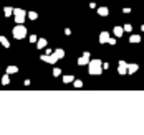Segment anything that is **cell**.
Wrapping results in <instances>:
<instances>
[{"label": "cell", "mask_w": 144, "mask_h": 135, "mask_svg": "<svg viewBox=\"0 0 144 135\" xmlns=\"http://www.w3.org/2000/svg\"><path fill=\"white\" fill-rule=\"evenodd\" d=\"M103 63H101V60H91L88 63V71H89V74H93V76H98V74H101L103 72Z\"/></svg>", "instance_id": "cell-1"}, {"label": "cell", "mask_w": 144, "mask_h": 135, "mask_svg": "<svg viewBox=\"0 0 144 135\" xmlns=\"http://www.w3.org/2000/svg\"><path fill=\"white\" fill-rule=\"evenodd\" d=\"M27 36V28L23 23H17V26L13 28V38L15 40H23Z\"/></svg>", "instance_id": "cell-2"}, {"label": "cell", "mask_w": 144, "mask_h": 135, "mask_svg": "<svg viewBox=\"0 0 144 135\" xmlns=\"http://www.w3.org/2000/svg\"><path fill=\"white\" fill-rule=\"evenodd\" d=\"M13 16H15L17 23H23V22L27 20L25 16H28V13L25 12L23 8H13Z\"/></svg>", "instance_id": "cell-3"}, {"label": "cell", "mask_w": 144, "mask_h": 135, "mask_svg": "<svg viewBox=\"0 0 144 135\" xmlns=\"http://www.w3.org/2000/svg\"><path fill=\"white\" fill-rule=\"evenodd\" d=\"M41 58V61H45V63H48V64H55L56 61H58V58H56L55 54H43V56H40Z\"/></svg>", "instance_id": "cell-4"}, {"label": "cell", "mask_w": 144, "mask_h": 135, "mask_svg": "<svg viewBox=\"0 0 144 135\" xmlns=\"http://www.w3.org/2000/svg\"><path fill=\"white\" fill-rule=\"evenodd\" d=\"M89 61H91V60H89V53H88V51H84L83 56H81L80 60H78V66H84V64H88Z\"/></svg>", "instance_id": "cell-5"}, {"label": "cell", "mask_w": 144, "mask_h": 135, "mask_svg": "<svg viewBox=\"0 0 144 135\" xmlns=\"http://www.w3.org/2000/svg\"><path fill=\"white\" fill-rule=\"evenodd\" d=\"M118 72H119V74H126V72H128V63H126V61H119Z\"/></svg>", "instance_id": "cell-6"}, {"label": "cell", "mask_w": 144, "mask_h": 135, "mask_svg": "<svg viewBox=\"0 0 144 135\" xmlns=\"http://www.w3.org/2000/svg\"><path fill=\"white\" fill-rule=\"evenodd\" d=\"M109 41V33L108 32H101V35H100V43L103 44V43H108Z\"/></svg>", "instance_id": "cell-7"}, {"label": "cell", "mask_w": 144, "mask_h": 135, "mask_svg": "<svg viewBox=\"0 0 144 135\" xmlns=\"http://www.w3.org/2000/svg\"><path fill=\"white\" fill-rule=\"evenodd\" d=\"M98 15L108 16V15H109V8H108V7H100V8H98Z\"/></svg>", "instance_id": "cell-8"}, {"label": "cell", "mask_w": 144, "mask_h": 135, "mask_svg": "<svg viewBox=\"0 0 144 135\" xmlns=\"http://www.w3.org/2000/svg\"><path fill=\"white\" fill-rule=\"evenodd\" d=\"M113 32H114V35H116L118 38H121V36H123V33H124V26H114V30H113Z\"/></svg>", "instance_id": "cell-9"}, {"label": "cell", "mask_w": 144, "mask_h": 135, "mask_svg": "<svg viewBox=\"0 0 144 135\" xmlns=\"http://www.w3.org/2000/svg\"><path fill=\"white\" fill-rule=\"evenodd\" d=\"M0 44H2L4 48H10V41H8L4 35H0Z\"/></svg>", "instance_id": "cell-10"}, {"label": "cell", "mask_w": 144, "mask_h": 135, "mask_svg": "<svg viewBox=\"0 0 144 135\" xmlns=\"http://www.w3.org/2000/svg\"><path fill=\"white\" fill-rule=\"evenodd\" d=\"M36 48H38V50H43V48H46V40H45V38H40V40L36 41Z\"/></svg>", "instance_id": "cell-11"}, {"label": "cell", "mask_w": 144, "mask_h": 135, "mask_svg": "<svg viewBox=\"0 0 144 135\" xmlns=\"http://www.w3.org/2000/svg\"><path fill=\"white\" fill-rule=\"evenodd\" d=\"M137 69H139V66H137V64H128V72H129V74H134Z\"/></svg>", "instance_id": "cell-12"}, {"label": "cell", "mask_w": 144, "mask_h": 135, "mask_svg": "<svg viewBox=\"0 0 144 135\" xmlns=\"http://www.w3.org/2000/svg\"><path fill=\"white\" fill-rule=\"evenodd\" d=\"M53 54H55L58 60H63V58H65V51H63V50H55V51H53Z\"/></svg>", "instance_id": "cell-13"}, {"label": "cell", "mask_w": 144, "mask_h": 135, "mask_svg": "<svg viewBox=\"0 0 144 135\" xmlns=\"http://www.w3.org/2000/svg\"><path fill=\"white\" fill-rule=\"evenodd\" d=\"M141 41V36L139 35H131L129 36V43H139Z\"/></svg>", "instance_id": "cell-14"}, {"label": "cell", "mask_w": 144, "mask_h": 135, "mask_svg": "<svg viewBox=\"0 0 144 135\" xmlns=\"http://www.w3.org/2000/svg\"><path fill=\"white\" fill-rule=\"evenodd\" d=\"M7 72H8V74H15V72H18V68L13 66V64H12V66H7Z\"/></svg>", "instance_id": "cell-15"}, {"label": "cell", "mask_w": 144, "mask_h": 135, "mask_svg": "<svg viewBox=\"0 0 144 135\" xmlns=\"http://www.w3.org/2000/svg\"><path fill=\"white\" fill-rule=\"evenodd\" d=\"M4 15L7 16V18H8L10 15H13V8H12V7H5V8H4Z\"/></svg>", "instance_id": "cell-16"}, {"label": "cell", "mask_w": 144, "mask_h": 135, "mask_svg": "<svg viewBox=\"0 0 144 135\" xmlns=\"http://www.w3.org/2000/svg\"><path fill=\"white\" fill-rule=\"evenodd\" d=\"M73 81H75V78H73V76H70V74L63 76V82H65V84H70V82H73Z\"/></svg>", "instance_id": "cell-17"}, {"label": "cell", "mask_w": 144, "mask_h": 135, "mask_svg": "<svg viewBox=\"0 0 144 135\" xmlns=\"http://www.w3.org/2000/svg\"><path fill=\"white\" fill-rule=\"evenodd\" d=\"M8 76H10V74L7 72V74L2 78V84H4V86H8V84H10V78H8Z\"/></svg>", "instance_id": "cell-18"}, {"label": "cell", "mask_w": 144, "mask_h": 135, "mask_svg": "<svg viewBox=\"0 0 144 135\" xmlns=\"http://www.w3.org/2000/svg\"><path fill=\"white\" fill-rule=\"evenodd\" d=\"M28 18H30V20H33V22H35L36 18H38V13H36V12H28Z\"/></svg>", "instance_id": "cell-19"}, {"label": "cell", "mask_w": 144, "mask_h": 135, "mask_svg": "<svg viewBox=\"0 0 144 135\" xmlns=\"http://www.w3.org/2000/svg\"><path fill=\"white\" fill-rule=\"evenodd\" d=\"M73 86H75V88H83V81L75 79V81H73Z\"/></svg>", "instance_id": "cell-20"}, {"label": "cell", "mask_w": 144, "mask_h": 135, "mask_svg": "<svg viewBox=\"0 0 144 135\" xmlns=\"http://www.w3.org/2000/svg\"><path fill=\"white\" fill-rule=\"evenodd\" d=\"M60 74H61V69H60V68H55V69H53V76H55V78H58Z\"/></svg>", "instance_id": "cell-21"}, {"label": "cell", "mask_w": 144, "mask_h": 135, "mask_svg": "<svg viewBox=\"0 0 144 135\" xmlns=\"http://www.w3.org/2000/svg\"><path fill=\"white\" fill-rule=\"evenodd\" d=\"M28 40H30V43H36V41H38V38H36L35 35H30V38H28Z\"/></svg>", "instance_id": "cell-22"}, {"label": "cell", "mask_w": 144, "mask_h": 135, "mask_svg": "<svg viewBox=\"0 0 144 135\" xmlns=\"http://www.w3.org/2000/svg\"><path fill=\"white\" fill-rule=\"evenodd\" d=\"M124 32H132V26L131 25H124Z\"/></svg>", "instance_id": "cell-23"}, {"label": "cell", "mask_w": 144, "mask_h": 135, "mask_svg": "<svg viewBox=\"0 0 144 135\" xmlns=\"http://www.w3.org/2000/svg\"><path fill=\"white\" fill-rule=\"evenodd\" d=\"M109 44H116V40H113V38H109V41H108Z\"/></svg>", "instance_id": "cell-24"}, {"label": "cell", "mask_w": 144, "mask_h": 135, "mask_svg": "<svg viewBox=\"0 0 144 135\" xmlns=\"http://www.w3.org/2000/svg\"><path fill=\"white\" fill-rule=\"evenodd\" d=\"M141 30H142V32H144V25H142V26H141Z\"/></svg>", "instance_id": "cell-25"}]
</instances>
